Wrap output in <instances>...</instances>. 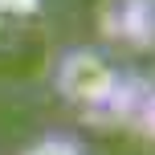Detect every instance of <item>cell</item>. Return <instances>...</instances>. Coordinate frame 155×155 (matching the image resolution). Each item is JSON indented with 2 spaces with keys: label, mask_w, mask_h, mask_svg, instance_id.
<instances>
[{
  "label": "cell",
  "mask_w": 155,
  "mask_h": 155,
  "mask_svg": "<svg viewBox=\"0 0 155 155\" xmlns=\"http://www.w3.org/2000/svg\"><path fill=\"white\" fill-rule=\"evenodd\" d=\"M53 90L70 106L82 110H106L123 98L127 74L94 45H70L53 65Z\"/></svg>",
  "instance_id": "cell-1"
},
{
  "label": "cell",
  "mask_w": 155,
  "mask_h": 155,
  "mask_svg": "<svg viewBox=\"0 0 155 155\" xmlns=\"http://www.w3.org/2000/svg\"><path fill=\"white\" fill-rule=\"evenodd\" d=\"M98 25L110 41L147 49L155 45V0H102Z\"/></svg>",
  "instance_id": "cell-2"
},
{
  "label": "cell",
  "mask_w": 155,
  "mask_h": 155,
  "mask_svg": "<svg viewBox=\"0 0 155 155\" xmlns=\"http://www.w3.org/2000/svg\"><path fill=\"white\" fill-rule=\"evenodd\" d=\"M21 155H90L86 143L78 135H65V131H49L41 139H33L29 147H21Z\"/></svg>",
  "instance_id": "cell-3"
}]
</instances>
